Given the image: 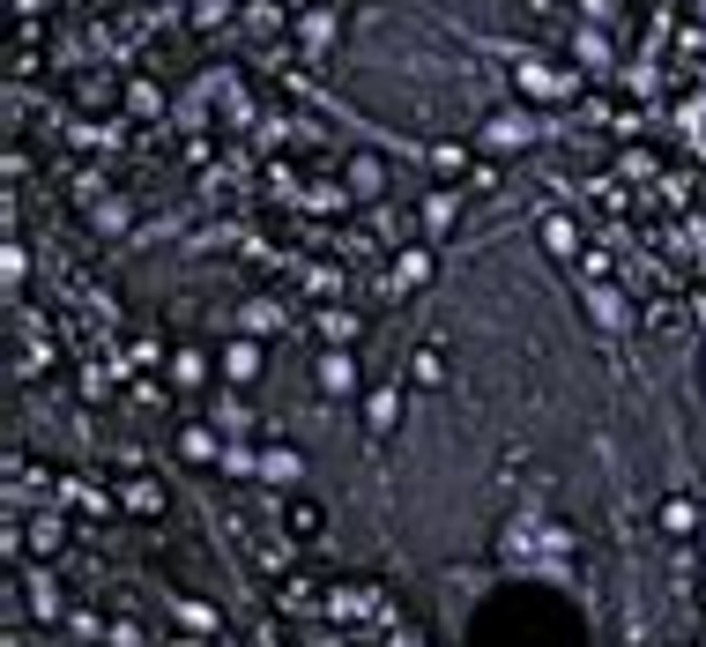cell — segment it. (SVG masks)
I'll return each instance as SVG.
<instances>
[{"mask_svg": "<svg viewBox=\"0 0 706 647\" xmlns=\"http://www.w3.org/2000/svg\"><path fill=\"white\" fill-rule=\"evenodd\" d=\"M424 283H432V253H424V246H402V261H394V269L372 283V291H380L387 305H402L410 291H424Z\"/></svg>", "mask_w": 706, "mask_h": 647, "instance_id": "1", "label": "cell"}, {"mask_svg": "<svg viewBox=\"0 0 706 647\" xmlns=\"http://www.w3.org/2000/svg\"><path fill=\"white\" fill-rule=\"evenodd\" d=\"M216 373L231 380V387H253V380H261V343H253V335L223 343V350H216Z\"/></svg>", "mask_w": 706, "mask_h": 647, "instance_id": "2", "label": "cell"}, {"mask_svg": "<svg viewBox=\"0 0 706 647\" xmlns=\"http://www.w3.org/2000/svg\"><path fill=\"white\" fill-rule=\"evenodd\" d=\"M313 327H320V343H327V350H350L357 335H365V321H357L350 305H335V299H327V305L313 313Z\"/></svg>", "mask_w": 706, "mask_h": 647, "instance_id": "3", "label": "cell"}, {"mask_svg": "<svg viewBox=\"0 0 706 647\" xmlns=\"http://www.w3.org/2000/svg\"><path fill=\"white\" fill-rule=\"evenodd\" d=\"M313 380H320V395H350V387H357V357H350V350H320Z\"/></svg>", "mask_w": 706, "mask_h": 647, "instance_id": "4", "label": "cell"}, {"mask_svg": "<svg viewBox=\"0 0 706 647\" xmlns=\"http://www.w3.org/2000/svg\"><path fill=\"white\" fill-rule=\"evenodd\" d=\"M320 528H327V506H320V498H291V506H283V536H291V544H320Z\"/></svg>", "mask_w": 706, "mask_h": 647, "instance_id": "5", "label": "cell"}, {"mask_svg": "<svg viewBox=\"0 0 706 647\" xmlns=\"http://www.w3.org/2000/svg\"><path fill=\"white\" fill-rule=\"evenodd\" d=\"M120 498H127V514H134V522H157V514L171 506L157 476H127V484H120Z\"/></svg>", "mask_w": 706, "mask_h": 647, "instance_id": "6", "label": "cell"}, {"mask_svg": "<svg viewBox=\"0 0 706 647\" xmlns=\"http://www.w3.org/2000/svg\"><path fill=\"white\" fill-rule=\"evenodd\" d=\"M394 424H402V395H394V387H372V395H365V432H372V439H387Z\"/></svg>", "mask_w": 706, "mask_h": 647, "instance_id": "7", "label": "cell"}, {"mask_svg": "<svg viewBox=\"0 0 706 647\" xmlns=\"http://www.w3.org/2000/svg\"><path fill=\"white\" fill-rule=\"evenodd\" d=\"M350 194L380 201V194H387V164H380V156H350Z\"/></svg>", "mask_w": 706, "mask_h": 647, "instance_id": "8", "label": "cell"}, {"mask_svg": "<svg viewBox=\"0 0 706 647\" xmlns=\"http://www.w3.org/2000/svg\"><path fill=\"white\" fill-rule=\"evenodd\" d=\"M543 246L558 253V261H581V224H573V216H543Z\"/></svg>", "mask_w": 706, "mask_h": 647, "instance_id": "9", "label": "cell"}, {"mask_svg": "<svg viewBox=\"0 0 706 647\" xmlns=\"http://www.w3.org/2000/svg\"><path fill=\"white\" fill-rule=\"evenodd\" d=\"M410 380H416V387H446V380H454V373H446V350H432V343L410 350Z\"/></svg>", "mask_w": 706, "mask_h": 647, "instance_id": "10", "label": "cell"}, {"mask_svg": "<svg viewBox=\"0 0 706 647\" xmlns=\"http://www.w3.org/2000/svg\"><path fill=\"white\" fill-rule=\"evenodd\" d=\"M164 373L179 380V387H201V380H209V350H171Z\"/></svg>", "mask_w": 706, "mask_h": 647, "instance_id": "11", "label": "cell"}, {"mask_svg": "<svg viewBox=\"0 0 706 647\" xmlns=\"http://www.w3.org/2000/svg\"><path fill=\"white\" fill-rule=\"evenodd\" d=\"M23 544H30V550H38V558H52V550L68 544V528H60V514H38V522H30V528H23Z\"/></svg>", "mask_w": 706, "mask_h": 647, "instance_id": "12", "label": "cell"}, {"mask_svg": "<svg viewBox=\"0 0 706 647\" xmlns=\"http://www.w3.org/2000/svg\"><path fill=\"white\" fill-rule=\"evenodd\" d=\"M23 596H30V610H38V618H60V580H52V573H30Z\"/></svg>", "mask_w": 706, "mask_h": 647, "instance_id": "13", "label": "cell"}, {"mask_svg": "<svg viewBox=\"0 0 706 647\" xmlns=\"http://www.w3.org/2000/svg\"><path fill=\"white\" fill-rule=\"evenodd\" d=\"M127 112L134 120H164V90L157 82H127Z\"/></svg>", "mask_w": 706, "mask_h": 647, "instance_id": "14", "label": "cell"}, {"mask_svg": "<svg viewBox=\"0 0 706 647\" xmlns=\"http://www.w3.org/2000/svg\"><path fill=\"white\" fill-rule=\"evenodd\" d=\"M699 528V506L692 498H662V536H692Z\"/></svg>", "mask_w": 706, "mask_h": 647, "instance_id": "15", "label": "cell"}, {"mask_svg": "<svg viewBox=\"0 0 706 647\" xmlns=\"http://www.w3.org/2000/svg\"><path fill=\"white\" fill-rule=\"evenodd\" d=\"M179 454H186V462H216V432H209V424H186V432H179Z\"/></svg>", "mask_w": 706, "mask_h": 647, "instance_id": "16", "label": "cell"}, {"mask_svg": "<svg viewBox=\"0 0 706 647\" xmlns=\"http://www.w3.org/2000/svg\"><path fill=\"white\" fill-rule=\"evenodd\" d=\"M454 216H462V201L446 194V186H432V194H424V231H446Z\"/></svg>", "mask_w": 706, "mask_h": 647, "instance_id": "17", "label": "cell"}, {"mask_svg": "<svg viewBox=\"0 0 706 647\" xmlns=\"http://www.w3.org/2000/svg\"><path fill=\"white\" fill-rule=\"evenodd\" d=\"M269 327H283V299H253L245 305V335H269Z\"/></svg>", "mask_w": 706, "mask_h": 647, "instance_id": "18", "label": "cell"}, {"mask_svg": "<svg viewBox=\"0 0 706 647\" xmlns=\"http://www.w3.org/2000/svg\"><path fill=\"white\" fill-rule=\"evenodd\" d=\"M253 566L283 573V566H291V536H261V544H253Z\"/></svg>", "mask_w": 706, "mask_h": 647, "instance_id": "19", "label": "cell"}, {"mask_svg": "<svg viewBox=\"0 0 706 647\" xmlns=\"http://www.w3.org/2000/svg\"><path fill=\"white\" fill-rule=\"evenodd\" d=\"M261 476H275V484L297 476V447H269V454H261Z\"/></svg>", "mask_w": 706, "mask_h": 647, "instance_id": "20", "label": "cell"}, {"mask_svg": "<svg viewBox=\"0 0 706 647\" xmlns=\"http://www.w3.org/2000/svg\"><path fill=\"white\" fill-rule=\"evenodd\" d=\"M432 164H438V172H476V156H468L462 142H438V150H432Z\"/></svg>", "mask_w": 706, "mask_h": 647, "instance_id": "21", "label": "cell"}, {"mask_svg": "<svg viewBox=\"0 0 706 647\" xmlns=\"http://www.w3.org/2000/svg\"><path fill=\"white\" fill-rule=\"evenodd\" d=\"M283 603H291V610H313V603H320V588L305 580V573H291V580H283Z\"/></svg>", "mask_w": 706, "mask_h": 647, "instance_id": "22", "label": "cell"}, {"mask_svg": "<svg viewBox=\"0 0 706 647\" xmlns=\"http://www.w3.org/2000/svg\"><path fill=\"white\" fill-rule=\"evenodd\" d=\"M528 134H536V127H528V120H521V112H506V120H498V127H491V142H528Z\"/></svg>", "mask_w": 706, "mask_h": 647, "instance_id": "23", "label": "cell"}, {"mask_svg": "<svg viewBox=\"0 0 706 647\" xmlns=\"http://www.w3.org/2000/svg\"><path fill=\"white\" fill-rule=\"evenodd\" d=\"M231 16V0H194V30H209V23H223Z\"/></svg>", "mask_w": 706, "mask_h": 647, "instance_id": "24", "label": "cell"}, {"mask_svg": "<svg viewBox=\"0 0 706 647\" xmlns=\"http://www.w3.org/2000/svg\"><path fill=\"white\" fill-rule=\"evenodd\" d=\"M558 16V0H528V23H551Z\"/></svg>", "mask_w": 706, "mask_h": 647, "instance_id": "25", "label": "cell"}, {"mask_svg": "<svg viewBox=\"0 0 706 647\" xmlns=\"http://www.w3.org/2000/svg\"><path fill=\"white\" fill-rule=\"evenodd\" d=\"M38 8H46V0H16V16H38Z\"/></svg>", "mask_w": 706, "mask_h": 647, "instance_id": "26", "label": "cell"}, {"mask_svg": "<svg viewBox=\"0 0 706 647\" xmlns=\"http://www.w3.org/2000/svg\"><path fill=\"white\" fill-rule=\"evenodd\" d=\"M134 8H142V0H134Z\"/></svg>", "mask_w": 706, "mask_h": 647, "instance_id": "27", "label": "cell"}]
</instances>
